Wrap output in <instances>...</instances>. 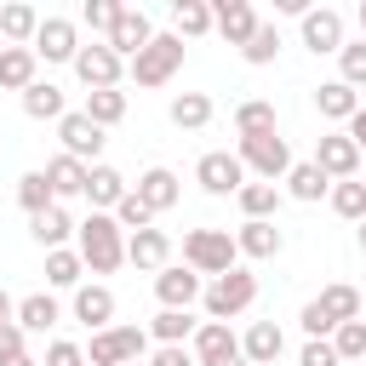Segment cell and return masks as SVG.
I'll list each match as a JSON object with an SVG mask.
<instances>
[{"instance_id":"60d3db41","label":"cell","mask_w":366,"mask_h":366,"mask_svg":"<svg viewBox=\"0 0 366 366\" xmlns=\"http://www.w3.org/2000/svg\"><path fill=\"white\" fill-rule=\"evenodd\" d=\"M149 332H154L160 343H189V337H194V320H189V309H160Z\"/></svg>"},{"instance_id":"8992f818","label":"cell","mask_w":366,"mask_h":366,"mask_svg":"<svg viewBox=\"0 0 366 366\" xmlns=\"http://www.w3.org/2000/svg\"><path fill=\"white\" fill-rule=\"evenodd\" d=\"M143 349H149L143 326H109V332H92L86 366H132V360H143Z\"/></svg>"},{"instance_id":"484cf974","label":"cell","mask_w":366,"mask_h":366,"mask_svg":"<svg viewBox=\"0 0 366 366\" xmlns=\"http://www.w3.org/2000/svg\"><path fill=\"white\" fill-rule=\"evenodd\" d=\"M172 23H177V40H200V34L217 29V17H212L206 0H172Z\"/></svg>"},{"instance_id":"f1b7e54d","label":"cell","mask_w":366,"mask_h":366,"mask_svg":"<svg viewBox=\"0 0 366 366\" xmlns=\"http://www.w3.org/2000/svg\"><path fill=\"white\" fill-rule=\"evenodd\" d=\"M23 114H29V120H63V114H69V109H63V86L34 80V86L23 92Z\"/></svg>"},{"instance_id":"ac0fdd59","label":"cell","mask_w":366,"mask_h":366,"mask_svg":"<svg viewBox=\"0 0 366 366\" xmlns=\"http://www.w3.org/2000/svg\"><path fill=\"white\" fill-rule=\"evenodd\" d=\"M166 257H172L166 229H137V234H126V263H137V269L160 274V269H166Z\"/></svg>"},{"instance_id":"6f0895ef","label":"cell","mask_w":366,"mask_h":366,"mask_svg":"<svg viewBox=\"0 0 366 366\" xmlns=\"http://www.w3.org/2000/svg\"><path fill=\"white\" fill-rule=\"evenodd\" d=\"M360 252H366V223H360Z\"/></svg>"},{"instance_id":"9f6ffc18","label":"cell","mask_w":366,"mask_h":366,"mask_svg":"<svg viewBox=\"0 0 366 366\" xmlns=\"http://www.w3.org/2000/svg\"><path fill=\"white\" fill-rule=\"evenodd\" d=\"M217 366H246V355H240V360H217Z\"/></svg>"},{"instance_id":"3957f363","label":"cell","mask_w":366,"mask_h":366,"mask_svg":"<svg viewBox=\"0 0 366 366\" xmlns=\"http://www.w3.org/2000/svg\"><path fill=\"white\" fill-rule=\"evenodd\" d=\"M200 303H206L212 320H234V315H246V309L257 303V274H252V269H229V274H217V280L200 292Z\"/></svg>"},{"instance_id":"cb8c5ba5","label":"cell","mask_w":366,"mask_h":366,"mask_svg":"<svg viewBox=\"0 0 366 366\" xmlns=\"http://www.w3.org/2000/svg\"><path fill=\"white\" fill-rule=\"evenodd\" d=\"M177 172H166V166H149L143 177H137V200L149 206V212H172L177 206Z\"/></svg>"},{"instance_id":"277c9868","label":"cell","mask_w":366,"mask_h":366,"mask_svg":"<svg viewBox=\"0 0 366 366\" xmlns=\"http://www.w3.org/2000/svg\"><path fill=\"white\" fill-rule=\"evenodd\" d=\"M177 69H183V40H177V34H154V40L126 63V74H132L137 86H166Z\"/></svg>"},{"instance_id":"d6a6232c","label":"cell","mask_w":366,"mask_h":366,"mask_svg":"<svg viewBox=\"0 0 366 366\" xmlns=\"http://www.w3.org/2000/svg\"><path fill=\"white\" fill-rule=\"evenodd\" d=\"M17 206H23L29 217H40V212H51V206H57V194H51L46 172H23V177H17Z\"/></svg>"},{"instance_id":"5bb4252c","label":"cell","mask_w":366,"mask_h":366,"mask_svg":"<svg viewBox=\"0 0 366 366\" xmlns=\"http://www.w3.org/2000/svg\"><path fill=\"white\" fill-rule=\"evenodd\" d=\"M189 349H194V360H200V366L240 360V337L229 332V320H200V326H194V337H189Z\"/></svg>"},{"instance_id":"ab89813d","label":"cell","mask_w":366,"mask_h":366,"mask_svg":"<svg viewBox=\"0 0 366 366\" xmlns=\"http://www.w3.org/2000/svg\"><path fill=\"white\" fill-rule=\"evenodd\" d=\"M240 57H246V63H257V69H263V63H274V57H280V29H274V23H257V34L240 46Z\"/></svg>"},{"instance_id":"4dcf8cb0","label":"cell","mask_w":366,"mask_h":366,"mask_svg":"<svg viewBox=\"0 0 366 366\" xmlns=\"http://www.w3.org/2000/svg\"><path fill=\"white\" fill-rule=\"evenodd\" d=\"M315 303H320V315H326L332 326H349V320H360V292H355V286H343V280H337V286H326Z\"/></svg>"},{"instance_id":"30bf717a","label":"cell","mask_w":366,"mask_h":366,"mask_svg":"<svg viewBox=\"0 0 366 366\" xmlns=\"http://www.w3.org/2000/svg\"><path fill=\"white\" fill-rule=\"evenodd\" d=\"M149 40H154V29H149V11H143V6H120L114 29H109V51H114L120 63H132V57H137Z\"/></svg>"},{"instance_id":"11a10c76","label":"cell","mask_w":366,"mask_h":366,"mask_svg":"<svg viewBox=\"0 0 366 366\" xmlns=\"http://www.w3.org/2000/svg\"><path fill=\"white\" fill-rule=\"evenodd\" d=\"M355 17H360V34H366V0H360V11H355Z\"/></svg>"},{"instance_id":"bcb514c9","label":"cell","mask_w":366,"mask_h":366,"mask_svg":"<svg viewBox=\"0 0 366 366\" xmlns=\"http://www.w3.org/2000/svg\"><path fill=\"white\" fill-rule=\"evenodd\" d=\"M297 366H343V360H337L332 337H309V343H303V355H297Z\"/></svg>"},{"instance_id":"836d02e7","label":"cell","mask_w":366,"mask_h":366,"mask_svg":"<svg viewBox=\"0 0 366 366\" xmlns=\"http://www.w3.org/2000/svg\"><path fill=\"white\" fill-rule=\"evenodd\" d=\"M29 223H34V240H40L46 252H57L69 234H80V223H69V212H63V206H51V212H40V217H29Z\"/></svg>"},{"instance_id":"1f68e13d","label":"cell","mask_w":366,"mask_h":366,"mask_svg":"<svg viewBox=\"0 0 366 366\" xmlns=\"http://www.w3.org/2000/svg\"><path fill=\"white\" fill-rule=\"evenodd\" d=\"M206 120H212V97L206 92H177L172 97V126L177 132H200Z\"/></svg>"},{"instance_id":"f35d334b","label":"cell","mask_w":366,"mask_h":366,"mask_svg":"<svg viewBox=\"0 0 366 366\" xmlns=\"http://www.w3.org/2000/svg\"><path fill=\"white\" fill-rule=\"evenodd\" d=\"M234 200H240L246 217H274V206H280V183H246Z\"/></svg>"},{"instance_id":"603a6c76","label":"cell","mask_w":366,"mask_h":366,"mask_svg":"<svg viewBox=\"0 0 366 366\" xmlns=\"http://www.w3.org/2000/svg\"><path fill=\"white\" fill-rule=\"evenodd\" d=\"M126 194H132V189H126V177H120L114 166H103V160H97V166H92V177H86V200H92V212H114Z\"/></svg>"},{"instance_id":"91938a15","label":"cell","mask_w":366,"mask_h":366,"mask_svg":"<svg viewBox=\"0 0 366 366\" xmlns=\"http://www.w3.org/2000/svg\"><path fill=\"white\" fill-rule=\"evenodd\" d=\"M360 183H366V177H360Z\"/></svg>"},{"instance_id":"74e56055","label":"cell","mask_w":366,"mask_h":366,"mask_svg":"<svg viewBox=\"0 0 366 366\" xmlns=\"http://www.w3.org/2000/svg\"><path fill=\"white\" fill-rule=\"evenodd\" d=\"M86 114H92L97 126L126 120V92H120V86H109V92H86Z\"/></svg>"},{"instance_id":"7402d4cb","label":"cell","mask_w":366,"mask_h":366,"mask_svg":"<svg viewBox=\"0 0 366 366\" xmlns=\"http://www.w3.org/2000/svg\"><path fill=\"white\" fill-rule=\"evenodd\" d=\"M40 57H34V46H0V86L6 92H29L40 74Z\"/></svg>"},{"instance_id":"f5cc1de1","label":"cell","mask_w":366,"mask_h":366,"mask_svg":"<svg viewBox=\"0 0 366 366\" xmlns=\"http://www.w3.org/2000/svg\"><path fill=\"white\" fill-rule=\"evenodd\" d=\"M6 320H17V303H11V292L0 286V326H6Z\"/></svg>"},{"instance_id":"680465c9","label":"cell","mask_w":366,"mask_h":366,"mask_svg":"<svg viewBox=\"0 0 366 366\" xmlns=\"http://www.w3.org/2000/svg\"><path fill=\"white\" fill-rule=\"evenodd\" d=\"M360 315H366V292H360Z\"/></svg>"},{"instance_id":"d590c367","label":"cell","mask_w":366,"mask_h":366,"mask_svg":"<svg viewBox=\"0 0 366 366\" xmlns=\"http://www.w3.org/2000/svg\"><path fill=\"white\" fill-rule=\"evenodd\" d=\"M80 269H86V257H80L74 246L46 252V280H51V286H80Z\"/></svg>"},{"instance_id":"d6986e66","label":"cell","mask_w":366,"mask_h":366,"mask_svg":"<svg viewBox=\"0 0 366 366\" xmlns=\"http://www.w3.org/2000/svg\"><path fill=\"white\" fill-rule=\"evenodd\" d=\"M212 17H217V34H223L229 46H246V40L257 34V11H252L246 0H217Z\"/></svg>"},{"instance_id":"681fc988","label":"cell","mask_w":366,"mask_h":366,"mask_svg":"<svg viewBox=\"0 0 366 366\" xmlns=\"http://www.w3.org/2000/svg\"><path fill=\"white\" fill-rule=\"evenodd\" d=\"M297 320H303V332H309V337H332V332H337V326L320 315V303H315V297L303 303V315H297Z\"/></svg>"},{"instance_id":"52a82bcc","label":"cell","mask_w":366,"mask_h":366,"mask_svg":"<svg viewBox=\"0 0 366 366\" xmlns=\"http://www.w3.org/2000/svg\"><path fill=\"white\" fill-rule=\"evenodd\" d=\"M57 137H63V154L97 166V154H103V126H97L86 109H69V114L57 120Z\"/></svg>"},{"instance_id":"f907efd6","label":"cell","mask_w":366,"mask_h":366,"mask_svg":"<svg viewBox=\"0 0 366 366\" xmlns=\"http://www.w3.org/2000/svg\"><path fill=\"white\" fill-rule=\"evenodd\" d=\"M23 337H29V332H23L17 320H6V326H0V360H11V355H29V349H23Z\"/></svg>"},{"instance_id":"2e32d148","label":"cell","mask_w":366,"mask_h":366,"mask_svg":"<svg viewBox=\"0 0 366 366\" xmlns=\"http://www.w3.org/2000/svg\"><path fill=\"white\" fill-rule=\"evenodd\" d=\"M74 320L92 326V332H109V326H114V292H109L103 280L74 286Z\"/></svg>"},{"instance_id":"7bdbcfd3","label":"cell","mask_w":366,"mask_h":366,"mask_svg":"<svg viewBox=\"0 0 366 366\" xmlns=\"http://www.w3.org/2000/svg\"><path fill=\"white\" fill-rule=\"evenodd\" d=\"M337 80H343V86H366V40H343V51H337Z\"/></svg>"},{"instance_id":"c3c4849f","label":"cell","mask_w":366,"mask_h":366,"mask_svg":"<svg viewBox=\"0 0 366 366\" xmlns=\"http://www.w3.org/2000/svg\"><path fill=\"white\" fill-rule=\"evenodd\" d=\"M149 366H200V360H194L189 343H160V349L149 355Z\"/></svg>"},{"instance_id":"8d00e7d4","label":"cell","mask_w":366,"mask_h":366,"mask_svg":"<svg viewBox=\"0 0 366 366\" xmlns=\"http://www.w3.org/2000/svg\"><path fill=\"white\" fill-rule=\"evenodd\" d=\"M332 212L349 217V223H366V183L349 177V183H332Z\"/></svg>"},{"instance_id":"4316f807","label":"cell","mask_w":366,"mask_h":366,"mask_svg":"<svg viewBox=\"0 0 366 366\" xmlns=\"http://www.w3.org/2000/svg\"><path fill=\"white\" fill-rule=\"evenodd\" d=\"M315 109H320L326 120H355V114H360V92L343 86V80H326V86L315 92Z\"/></svg>"},{"instance_id":"5b68a950","label":"cell","mask_w":366,"mask_h":366,"mask_svg":"<svg viewBox=\"0 0 366 366\" xmlns=\"http://www.w3.org/2000/svg\"><path fill=\"white\" fill-rule=\"evenodd\" d=\"M240 166L246 172H257V183H274V177H286L297 160H292V149H286V137L280 132H257V137H240Z\"/></svg>"},{"instance_id":"4fadbf2b","label":"cell","mask_w":366,"mask_h":366,"mask_svg":"<svg viewBox=\"0 0 366 366\" xmlns=\"http://www.w3.org/2000/svg\"><path fill=\"white\" fill-rule=\"evenodd\" d=\"M74 74L86 80V92H109V86H120V74H126V63L109 51V40L103 46H80V57H74Z\"/></svg>"},{"instance_id":"ee69618b","label":"cell","mask_w":366,"mask_h":366,"mask_svg":"<svg viewBox=\"0 0 366 366\" xmlns=\"http://www.w3.org/2000/svg\"><path fill=\"white\" fill-rule=\"evenodd\" d=\"M109 217H114V223H120L126 234H137V229H154V212H149V206L137 200V189H132V194H126V200H120V206H114Z\"/></svg>"},{"instance_id":"f6af8a7d","label":"cell","mask_w":366,"mask_h":366,"mask_svg":"<svg viewBox=\"0 0 366 366\" xmlns=\"http://www.w3.org/2000/svg\"><path fill=\"white\" fill-rule=\"evenodd\" d=\"M114 17H120V0H86V6H80V23H86V29H103V34H109Z\"/></svg>"},{"instance_id":"b9f144b4","label":"cell","mask_w":366,"mask_h":366,"mask_svg":"<svg viewBox=\"0 0 366 366\" xmlns=\"http://www.w3.org/2000/svg\"><path fill=\"white\" fill-rule=\"evenodd\" d=\"M332 349H337V360H366V315L349 320V326H337L332 332Z\"/></svg>"},{"instance_id":"e0dca14e","label":"cell","mask_w":366,"mask_h":366,"mask_svg":"<svg viewBox=\"0 0 366 366\" xmlns=\"http://www.w3.org/2000/svg\"><path fill=\"white\" fill-rule=\"evenodd\" d=\"M280 349H286V332H280L274 320H252V326H246V337H240L246 366H274V360H280Z\"/></svg>"},{"instance_id":"db71d44e","label":"cell","mask_w":366,"mask_h":366,"mask_svg":"<svg viewBox=\"0 0 366 366\" xmlns=\"http://www.w3.org/2000/svg\"><path fill=\"white\" fill-rule=\"evenodd\" d=\"M0 366H40L34 355H11V360H0Z\"/></svg>"},{"instance_id":"ffe728a7","label":"cell","mask_w":366,"mask_h":366,"mask_svg":"<svg viewBox=\"0 0 366 366\" xmlns=\"http://www.w3.org/2000/svg\"><path fill=\"white\" fill-rule=\"evenodd\" d=\"M86 177H92V166H86V160H74V154H51V160H46V183H51V194H57V200L86 194Z\"/></svg>"},{"instance_id":"7a4b0ae2","label":"cell","mask_w":366,"mask_h":366,"mask_svg":"<svg viewBox=\"0 0 366 366\" xmlns=\"http://www.w3.org/2000/svg\"><path fill=\"white\" fill-rule=\"evenodd\" d=\"M240 257V246H234V234L229 229H189L183 234V263L194 269V274H229V269H240L234 263Z\"/></svg>"},{"instance_id":"f546056e","label":"cell","mask_w":366,"mask_h":366,"mask_svg":"<svg viewBox=\"0 0 366 366\" xmlns=\"http://www.w3.org/2000/svg\"><path fill=\"white\" fill-rule=\"evenodd\" d=\"M286 194H292V200H320V194H332V177H326L315 160H297V166L286 172Z\"/></svg>"},{"instance_id":"e575fe53","label":"cell","mask_w":366,"mask_h":366,"mask_svg":"<svg viewBox=\"0 0 366 366\" xmlns=\"http://www.w3.org/2000/svg\"><path fill=\"white\" fill-rule=\"evenodd\" d=\"M234 132H240V137L280 132V126H274V103H269V97H252V103H240V109H234Z\"/></svg>"},{"instance_id":"8fae6325","label":"cell","mask_w":366,"mask_h":366,"mask_svg":"<svg viewBox=\"0 0 366 366\" xmlns=\"http://www.w3.org/2000/svg\"><path fill=\"white\" fill-rule=\"evenodd\" d=\"M200 274L189 269V263H166L160 274H154V297H160V309H194L200 303Z\"/></svg>"},{"instance_id":"7dc6e473","label":"cell","mask_w":366,"mask_h":366,"mask_svg":"<svg viewBox=\"0 0 366 366\" xmlns=\"http://www.w3.org/2000/svg\"><path fill=\"white\" fill-rule=\"evenodd\" d=\"M40 366H86V349L80 343H69V337H57L51 349H46V360Z\"/></svg>"},{"instance_id":"d4e9b609","label":"cell","mask_w":366,"mask_h":366,"mask_svg":"<svg viewBox=\"0 0 366 366\" xmlns=\"http://www.w3.org/2000/svg\"><path fill=\"white\" fill-rule=\"evenodd\" d=\"M40 11L34 6H23V0H11V6H0V34H6V46H34V34H40Z\"/></svg>"},{"instance_id":"44dd1931","label":"cell","mask_w":366,"mask_h":366,"mask_svg":"<svg viewBox=\"0 0 366 366\" xmlns=\"http://www.w3.org/2000/svg\"><path fill=\"white\" fill-rule=\"evenodd\" d=\"M234 246H240V257H274L286 240H280L274 217H246V223L234 229Z\"/></svg>"},{"instance_id":"ba28073f","label":"cell","mask_w":366,"mask_h":366,"mask_svg":"<svg viewBox=\"0 0 366 366\" xmlns=\"http://www.w3.org/2000/svg\"><path fill=\"white\" fill-rule=\"evenodd\" d=\"M194 183H200L206 194H240V189H246V166H240V154H229V149H212V154H200V166H194Z\"/></svg>"},{"instance_id":"7c38bea8","label":"cell","mask_w":366,"mask_h":366,"mask_svg":"<svg viewBox=\"0 0 366 366\" xmlns=\"http://www.w3.org/2000/svg\"><path fill=\"white\" fill-rule=\"evenodd\" d=\"M303 46L320 57V51H343V11L337 6H309L303 11Z\"/></svg>"},{"instance_id":"83f0119b","label":"cell","mask_w":366,"mask_h":366,"mask_svg":"<svg viewBox=\"0 0 366 366\" xmlns=\"http://www.w3.org/2000/svg\"><path fill=\"white\" fill-rule=\"evenodd\" d=\"M57 320H63V309H57L51 292H29V297L17 303V326H23V332H51Z\"/></svg>"},{"instance_id":"9a60e30c","label":"cell","mask_w":366,"mask_h":366,"mask_svg":"<svg viewBox=\"0 0 366 366\" xmlns=\"http://www.w3.org/2000/svg\"><path fill=\"white\" fill-rule=\"evenodd\" d=\"M34 57H46V63H74V57H80V29H74L69 17H46L40 34H34Z\"/></svg>"},{"instance_id":"9c48e42d","label":"cell","mask_w":366,"mask_h":366,"mask_svg":"<svg viewBox=\"0 0 366 366\" xmlns=\"http://www.w3.org/2000/svg\"><path fill=\"white\" fill-rule=\"evenodd\" d=\"M315 166H320L332 183L360 177V149H355V137H349V132H326V137L315 143Z\"/></svg>"},{"instance_id":"6da1fadb","label":"cell","mask_w":366,"mask_h":366,"mask_svg":"<svg viewBox=\"0 0 366 366\" xmlns=\"http://www.w3.org/2000/svg\"><path fill=\"white\" fill-rule=\"evenodd\" d=\"M74 252L86 257L92 274H114V269L126 263V229H120L109 212H92V217L80 223V246H74Z\"/></svg>"},{"instance_id":"816d5d0a","label":"cell","mask_w":366,"mask_h":366,"mask_svg":"<svg viewBox=\"0 0 366 366\" xmlns=\"http://www.w3.org/2000/svg\"><path fill=\"white\" fill-rule=\"evenodd\" d=\"M349 137H355V149H360V154H366V109H360V114H355V120H349Z\"/></svg>"}]
</instances>
